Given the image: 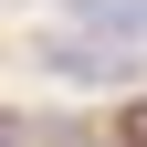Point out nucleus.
Wrapping results in <instances>:
<instances>
[{
	"instance_id": "1",
	"label": "nucleus",
	"mask_w": 147,
	"mask_h": 147,
	"mask_svg": "<svg viewBox=\"0 0 147 147\" xmlns=\"http://www.w3.org/2000/svg\"><path fill=\"white\" fill-rule=\"evenodd\" d=\"M32 63H42L53 84H84V95H105V84H137V74H147V53L95 42V32H42V42H32Z\"/></svg>"
},
{
	"instance_id": "2",
	"label": "nucleus",
	"mask_w": 147,
	"mask_h": 147,
	"mask_svg": "<svg viewBox=\"0 0 147 147\" xmlns=\"http://www.w3.org/2000/svg\"><path fill=\"white\" fill-rule=\"evenodd\" d=\"M63 32H95V42L147 53V0H74V21H63Z\"/></svg>"
},
{
	"instance_id": "3",
	"label": "nucleus",
	"mask_w": 147,
	"mask_h": 147,
	"mask_svg": "<svg viewBox=\"0 0 147 147\" xmlns=\"http://www.w3.org/2000/svg\"><path fill=\"white\" fill-rule=\"evenodd\" d=\"M0 147H32V116H11V105H0Z\"/></svg>"
}]
</instances>
